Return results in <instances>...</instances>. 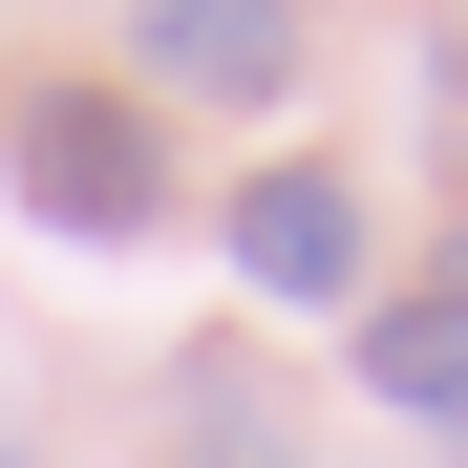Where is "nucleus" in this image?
Wrapping results in <instances>:
<instances>
[{
	"mask_svg": "<svg viewBox=\"0 0 468 468\" xmlns=\"http://www.w3.org/2000/svg\"><path fill=\"white\" fill-rule=\"evenodd\" d=\"M213 234H234V277H256L277 320H320V298H362V171H320V149H277V171L234 192Z\"/></svg>",
	"mask_w": 468,
	"mask_h": 468,
	"instance_id": "f03ea898",
	"label": "nucleus"
},
{
	"mask_svg": "<svg viewBox=\"0 0 468 468\" xmlns=\"http://www.w3.org/2000/svg\"><path fill=\"white\" fill-rule=\"evenodd\" d=\"M426 149H447V171H468V0H447V22H426Z\"/></svg>",
	"mask_w": 468,
	"mask_h": 468,
	"instance_id": "423d86ee",
	"label": "nucleus"
},
{
	"mask_svg": "<svg viewBox=\"0 0 468 468\" xmlns=\"http://www.w3.org/2000/svg\"><path fill=\"white\" fill-rule=\"evenodd\" d=\"M0 468H22V447H0Z\"/></svg>",
	"mask_w": 468,
	"mask_h": 468,
	"instance_id": "0eeeda50",
	"label": "nucleus"
},
{
	"mask_svg": "<svg viewBox=\"0 0 468 468\" xmlns=\"http://www.w3.org/2000/svg\"><path fill=\"white\" fill-rule=\"evenodd\" d=\"M128 43L192 107H298V0H128Z\"/></svg>",
	"mask_w": 468,
	"mask_h": 468,
	"instance_id": "7ed1b4c3",
	"label": "nucleus"
},
{
	"mask_svg": "<svg viewBox=\"0 0 468 468\" xmlns=\"http://www.w3.org/2000/svg\"><path fill=\"white\" fill-rule=\"evenodd\" d=\"M362 383L468 447V298H447V277H426V298H362Z\"/></svg>",
	"mask_w": 468,
	"mask_h": 468,
	"instance_id": "20e7f679",
	"label": "nucleus"
},
{
	"mask_svg": "<svg viewBox=\"0 0 468 468\" xmlns=\"http://www.w3.org/2000/svg\"><path fill=\"white\" fill-rule=\"evenodd\" d=\"M171 468H298V426H277L234 362H192V383H171Z\"/></svg>",
	"mask_w": 468,
	"mask_h": 468,
	"instance_id": "39448f33",
	"label": "nucleus"
},
{
	"mask_svg": "<svg viewBox=\"0 0 468 468\" xmlns=\"http://www.w3.org/2000/svg\"><path fill=\"white\" fill-rule=\"evenodd\" d=\"M0 171H22L43 234H171V128H149L128 86H43V107H0Z\"/></svg>",
	"mask_w": 468,
	"mask_h": 468,
	"instance_id": "f257e3e1",
	"label": "nucleus"
}]
</instances>
